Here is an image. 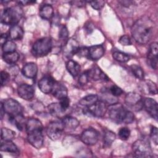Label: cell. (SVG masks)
I'll return each instance as SVG.
<instances>
[{
	"instance_id": "obj_1",
	"label": "cell",
	"mask_w": 158,
	"mask_h": 158,
	"mask_svg": "<svg viewBox=\"0 0 158 158\" xmlns=\"http://www.w3.org/2000/svg\"><path fill=\"white\" fill-rule=\"evenodd\" d=\"M154 23L146 17L138 19L131 27V34L135 41L146 44L152 39L154 31Z\"/></svg>"
},
{
	"instance_id": "obj_2",
	"label": "cell",
	"mask_w": 158,
	"mask_h": 158,
	"mask_svg": "<svg viewBox=\"0 0 158 158\" xmlns=\"http://www.w3.org/2000/svg\"><path fill=\"white\" fill-rule=\"evenodd\" d=\"M107 111H108V115L110 120L117 124H129L132 123L135 119L134 114L131 111L117 102L110 105Z\"/></svg>"
},
{
	"instance_id": "obj_3",
	"label": "cell",
	"mask_w": 158,
	"mask_h": 158,
	"mask_svg": "<svg viewBox=\"0 0 158 158\" xmlns=\"http://www.w3.org/2000/svg\"><path fill=\"white\" fill-rule=\"evenodd\" d=\"M23 15V10L20 6H15L5 9L1 17V22L6 25H17Z\"/></svg>"
},
{
	"instance_id": "obj_4",
	"label": "cell",
	"mask_w": 158,
	"mask_h": 158,
	"mask_svg": "<svg viewBox=\"0 0 158 158\" xmlns=\"http://www.w3.org/2000/svg\"><path fill=\"white\" fill-rule=\"evenodd\" d=\"M52 40L49 37H44L37 40L31 48L32 54L37 57H41L48 54L52 49Z\"/></svg>"
},
{
	"instance_id": "obj_5",
	"label": "cell",
	"mask_w": 158,
	"mask_h": 158,
	"mask_svg": "<svg viewBox=\"0 0 158 158\" xmlns=\"http://www.w3.org/2000/svg\"><path fill=\"white\" fill-rule=\"evenodd\" d=\"M134 156L137 157H152V151L149 141L144 138L138 139L132 145Z\"/></svg>"
},
{
	"instance_id": "obj_6",
	"label": "cell",
	"mask_w": 158,
	"mask_h": 158,
	"mask_svg": "<svg viewBox=\"0 0 158 158\" xmlns=\"http://www.w3.org/2000/svg\"><path fill=\"white\" fill-rule=\"evenodd\" d=\"M1 104L3 107L4 112L9 115V117H14L22 114V106L17 101L12 98L7 99Z\"/></svg>"
},
{
	"instance_id": "obj_7",
	"label": "cell",
	"mask_w": 158,
	"mask_h": 158,
	"mask_svg": "<svg viewBox=\"0 0 158 158\" xmlns=\"http://www.w3.org/2000/svg\"><path fill=\"white\" fill-rule=\"evenodd\" d=\"M125 104L134 111H139L143 108L142 96L135 92H129L125 97Z\"/></svg>"
},
{
	"instance_id": "obj_8",
	"label": "cell",
	"mask_w": 158,
	"mask_h": 158,
	"mask_svg": "<svg viewBox=\"0 0 158 158\" xmlns=\"http://www.w3.org/2000/svg\"><path fill=\"white\" fill-rule=\"evenodd\" d=\"M64 130V126L62 121H52L49 123L46 128L48 136L52 141L59 139Z\"/></svg>"
},
{
	"instance_id": "obj_9",
	"label": "cell",
	"mask_w": 158,
	"mask_h": 158,
	"mask_svg": "<svg viewBox=\"0 0 158 158\" xmlns=\"http://www.w3.org/2000/svg\"><path fill=\"white\" fill-rule=\"evenodd\" d=\"M99 136V132L96 130L88 128L83 131L80 135V139L84 144L88 146H93L97 143Z\"/></svg>"
},
{
	"instance_id": "obj_10",
	"label": "cell",
	"mask_w": 158,
	"mask_h": 158,
	"mask_svg": "<svg viewBox=\"0 0 158 158\" xmlns=\"http://www.w3.org/2000/svg\"><path fill=\"white\" fill-rule=\"evenodd\" d=\"M107 110L106 104L102 101H98L93 105L86 107L85 112L95 117H102Z\"/></svg>"
},
{
	"instance_id": "obj_11",
	"label": "cell",
	"mask_w": 158,
	"mask_h": 158,
	"mask_svg": "<svg viewBox=\"0 0 158 158\" xmlns=\"http://www.w3.org/2000/svg\"><path fill=\"white\" fill-rule=\"evenodd\" d=\"M27 133V140L28 143L36 149L41 148L44 143L43 130H36Z\"/></svg>"
},
{
	"instance_id": "obj_12",
	"label": "cell",
	"mask_w": 158,
	"mask_h": 158,
	"mask_svg": "<svg viewBox=\"0 0 158 158\" xmlns=\"http://www.w3.org/2000/svg\"><path fill=\"white\" fill-rule=\"evenodd\" d=\"M80 49L78 42L73 39L69 38L65 42L64 46V55L68 57H72L74 54H77Z\"/></svg>"
},
{
	"instance_id": "obj_13",
	"label": "cell",
	"mask_w": 158,
	"mask_h": 158,
	"mask_svg": "<svg viewBox=\"0 0 158 158\" xmlns=\"http://www.w3.org/2000/svg\"><path fill=\"white\" fill-rule=\"evenodd\" d=\"M55 83L56 81L52 77L46 75L38 81V87L43 93L49 94L52 92Z\"/></svg>"
},
{
	"instance_id": "obj_14",
	"label": "cell",
	"mask_w": 158,
	"mask_h": 158,
	"mask_svg": "<svg viewBox=\"0 0 158 158\" xmlns=\"http://www.w3.org/2000/svg\"><path fill=\"white\" fill-rule=\"evenodd\" d=\"M143 107L146 112L156 120H157L158 106L157 102L151 98L143 99Z\"/></svg>"
},
{
	"instance_id": "obj_15",
	"label": "cell",
	"mask_w": 158,
	"mask_h": 158,
	"mask_svg": "<svg viewBox=\"0 0 158 158\" xmlns=\"http://www.w3.org/2000/svg\"><path fill=\"white\" fill-rule=\"evenodd\" d=\"M157 43L156 42H153L149 46L148 53V63L149 66L154 70H157Z\"/></svg>"
},
{
	"instance_id": "obj_16",
	"label": "cell",
	"mask_w": 158,
	"mask_h": 158,
	"mask_svg": "<svg viewBox=\"0 0 158 158\" xmlns=\"http://www.w3.org/2000/svg\"><path fill=\"white\" fill-rule=\"evenodd\" d=\"M18 95L23 99L29 101L33 98L35 95V89L30 85L26 83L20 85L17 88Z\"/></svg>"
},
{
	"instance_id": "obj_17",
	"label": "cell",
	"mask_w": 158,
	"mask_h": 158,
	"mask_svg": "<svg viewBox=\"0 0 158 158\" xmlns=\"http://www.w3.org/2000/svg\"><path fill=\"white\" fill-rule=\"evenodd\" d=\"M104 48L102 44H98L88 48V57L93 60H98L104 54Z\"/></svg>"
},
{
	"instance_id": "obj_18",
	"label": "cell",
	"mask_w": 158,
	"mask_h": 158,
	"mask_svg": "<svg viewBox=\"0 0 158 158\" xmlns=\"http://www.w3.org/2000/svg\"><path fill=\"white\" fill-rule=\"evenodd\" d=\"M38 67L34 62L26 64L22 69V73L24 77L28 78H35L37 75Z\"/></svg>"
},
{
	"instance_id": "obj_19",
	"label": "cell",
	"mask_w": 158,
	"mask_h": 158,
	"mask_svg": "<svg viewBox=\"0 0 158 158\" xmlns=\"http://www.w3.org/2000/svg\"><path fill=\"white\" fill-rule=\"evenodd\" d=\"M88 75L89 78H91L92 80L94 81H98V80H104V81H108L109 78L101 70V69L97 66L93 67L91 69H90L88 71Z\"/></svg>"
},
{
	"instance_id": "obj_20",
	"label": "cell",
	"mask_w": 158,
	"mask_h": 158,
	"mask_svg": "<svg viewBox=\"0 0 158 158\" xmlns=\"http://www.w3.org/2000/svg\"><path fill=\"white\" fill-rule=\"evenodd\" d=\"M51 93L56 99L60 100L67 97V89L63 84L56 81Z\"/></svg>"
},
{
	"instance_id": "obj_21",
	"label": "cell",
	"mask_w": 158,
	"mask_h": 158,
	"mask_svg": "<svg viewBox=\"0 0 158 158\" xmlns=\"http://www.w3.org/2000/svg\"><path fill=\"white\" fill-rule=\"evenodd\" d=\"M61 121L64 126V129L65 128L69 130H75L80 125L79 121L76 118L69 115L63 117Z\"/></svg>"
},
{
	"instance_id": "obj_22",
	"label": "cell",
	"mask_w": 158,
	"mask_h": 158,
	"mask_svg": "<svg viewBox=\"0 0 158 158\" xmlns=\"http://www.w3.org/2000/svg\"><path fill=\"white\" fill-rule=\"evenodd\" d=\"M141 89L146 94L155 95L157 94V87L155 83L151 80H144L141 83Z\"/></svg>"
},
{
	"instance_id": "obj_23",
	"label": "cell",
	"mask_w": 158,
	"mask_h": 158,
	"mask_svg": "<svg viewBox=\"0 0 158 158\" xmlns=\"http://www.w3.org/2000/svg\"><path fill=\"white\" fill-rule=\"evenodd\" d=\"M25 130L27 133L36 130H43V126L40 120L35 118H28L25 123Z\"/></svg>"
},
{
	"instance_id": "obj_24",
	"label": "cell",
	"mask_w": 158,
	"mask_h": 158,
	"mask_svg": "<svg viewBox=\"0 0 158 158\" xmlns=\"http://www.w3.org/2000/svg\"><path fill=\"white\" fill-rule=\"evenodd\" d=\"M48 110L49 113L53 117L58 118L64 117V114L65 111L63 110L59 102H53L50 104L48 106Z\"/></svg>"
},
{
	"instance_id": "obj_25",
	"label": "cell",
	"mask_w": 158,
	"mask_h": 158,
	"mask_svg": "<svg viewBox=\"0 0 158 158\" xmlns=\"http://www.w3.org/2000/svg\"><path fill=\"white\" fill-rule=\"evenodd\" d=\"M39 14L43 19L49 20L54 16L53 7L50 4H44L40 7Z\"/></svg>"
},
{
	"instance_id": "obj_26",
	"label": "cell",
	"mask_w": 158,
	"mask_h": 158,
	"mask_svg": "<svg viewBox=\"0 0 158 158\" xmlns=\"http://www.w3.org/2000/svg\"><path fill=\"white\" fill-rule=\"evenodd\" d=\"M23 34V28L18 25L11 26L9 29V36L12 40H20L22 39Z\"/></svg>"
},
{
	"instance_id": "obj_27",
	"label": "cell",
	"mask_w": 158,
	"mask_h": 158,
	"mask_svg": "<svg viewBox=\"0 0 158 158\" xmlns=\"http://www.w3.org/2000/svg\"><path fill=\"white\" fill-rule=\"evenodd\" d=\"M66 69L72 77H75L79 74L81 67L79 64L76 61L69 60L66 63Z\"/></svg>"
},
{
	"instance_id": "obj_28",
	"label": "cell",
	"mask_w": 158,
	"mask_h": 158,
	"mask_svg": "<svg viewBox=\"0 0 158 158\" xmlns=\"http://www.w3.org/2000/svg\"><path fill=\"white\" fill-rule=\"evenodd\" d=\"M0 149L1 151L13 154L19 152L18 148L13 142H12V141H3L1 144Z\"/></svg>"
},
{
	"instance_id": "obj_29",
	"label": "cell",
	"mask_w": 158,
	"mask_h": 158,
	"mask_svg": "<svg viewBox=\"0 0 158 158\" xmlns=\"http://www.w3.org/2000/svg\"><path fill=\"white\" fill-rule=\"evenodd\" d=\"M99 101V97L96 94H89L87 95L83 98H81L78 103L80 105L84 106V107H89L94 104H95L96 102Z\"/></svg>"
},
{
	"instance_id": "obj_30",
	"label": "cell",
	"mask_w": 158,
	"mask_h": 158,
	"mask_svg": "<svg viewBox=\"0 0 158 158\" xmlns=\"http://www.w3.org/2000/svg\"><path fill=\"white\" fill-rule=\"evenodd\" d=\"M3 60L9 64H15L19 59V54L17 52L14 51L2 54Z\"/></svg>"
},
{
	"instance_id": "obj_31",
	"label": "cell",
	"mask_w": 158,
	"mask_h": 158,
	"mask_svg": "<svg viewBox=\"0 0 158 158\" xmlns=\"http://www.w3.org/2000/svg\"><path fill=\"white\" fill-rule=\"evenodd\" d=\"M115 138L116 135L113 131L109 130H106L104 131L103 136V142L106 146H110L115 141Z\"/></svg>"
},
{
	"instance_id": "obj_32",
	"label": "cell",
	"mask_w": 158,
	"mask_h": 158,
	"mask_svg": "<svg viewBox=\"0 0 158 158\" xmlns=\"http://www.w3.org/2000/svg\"><path fill=\"white\" fill-rule=\"evenodd\" d=\"M1 136L2 141H12L15 137V132L7 128H2Z\"/></svg>"
},
{
	"instance_id": "obj_33",
	"label": "cell",
	"mask_w": 158,
	"mask_h": 158,
	"mask_svg": "<svg viewBox=\"0 0 158 158\" xmlns=\"http://www.w3.org/2000/svg\"><path fill=\"white\" fill-rule=\"evenodd\" d=\"M113 58L120 62H127L130 60V56L123 52L116 51L112 53Z\"/></svg>"
},
{
	"instance_id": "obj_34",
	"label": "cell",
	"mask_w": 158,
	"mask_h": 158,
	"mask_svg": "<svg viewBox=\"0 0 158 158\" xmlns=\"http://www.w3.org/2000/svg\"><path fill=\"white\" fill-rule=\"evenodd\" d=\"M130 69H131L133 74L134 75V76L136 78L139 79V80L144 79V73L141 67H139L138 65L133 64L130 66Z\"/></svg>"
},
{
	"instance_id": "obj_35",
	"label": "cell",
	"mask_w": 158,
	"mask_h": 158,
	"mask_svg": "<svg viewBox=\"0 0 158 158\" xmlns=\"http://www.w3.org/2000/svg\"><path fill=\"white\" fill-rule=\"evenodd\" d=\"M16 44L14 42L11 40H7L2 46V50L3 53L10 52L15 51L16 49Z\"/></svg>"
},
{
	"instance_id": "obj_36",
	"label": "cell",
	"mask_w": 158,
	"mask_h": 158,
	"mask_svg": "<svg viewBox=\"0 0 158 158\" xmlns=\"http://www.w3.org/2000/svg\"><path fill=\"white\" fill-rule=\"evenodd\" d=\"M130 136V130L127 127H122L118 131V136L122 140H127Z\"/></svg>"
},
{
	"instance_id": "obj_37",
	"label": "cell",
	"mask_w": 158,
	"mask_h": 158,
	"mask_svg": "<svg viewBox=\"0 0 158 158\" xmlns=\"http://www.w3.org/2000/svg\"><path fill=\"white\" fill-rule=\"evenodd\" d=\"M109 91L110 94L114 96V97H117L118 96H120L122 94H123V91L117 85H112L110 88H109Z\"/></svg>"
},
{
	"instance_id": "obj_38",
	"label": "cell",
	"mask_w": 158,
	"mask_h": 158,
	"mask_svg": "<svg viewBox=\"0 0 158 158\" xmlns=\"http://www.w3.org/2000/svg\"><path fill=\"white\" fill-rule=\"evenodd\" d=\"M68 36H69V31L67 30V27L65 25L62 26L59 31V38L61 40H65L67 39Z\"/></svg>"
},
{
	"instance_id": "obj_39",
	"label": "cell",
	"mask_w": 158,
	"mask_h": 158,
	"mask_svg": "<svg viewBox=\"0 0 158 158\" xmlns=\"http://www.w3.org/2000/svg\"><path fill=\"white\" fill-rule=\"evenodd\" d=\"M150 136L152 139L153 142L155 143V144L157 145L158 143V131L157 127L154 126H152L151 127L150 131Z\"/></svg>"
},
{
	"instance_id": "obj_40",
	"label": "cell",
	"mask_w": 158,
	"mask_h": 158,
	"mask_svg": "<svg viewBox=\"0 0 158 158\" xmlns=\"http://www.w3.org/2000/svg\"><path fill=\"white\" fill-rule=\"evenodd\" d=\"M91 6L95 10H100L104 6L105 2L104 1H92L88 2Z\"/></svg>"
},
{
	"instance_id": "obj_41",
	"label": "cell",
	"mask_w": 158,
	"mask_h": 158,
	"mask_svg": "<svg viewBox=\"0 0 158 158\" xmlns=\"http://www.w3.org/2000/svg\"><path fill=\"white\" fill-rule=\"evenodd\" d=\"M89 78V75H88V71L85 72L80 75V77L78 78V83L81 85H86L88 82Z\"/></svg>"
},
{
	"instance_id": "obj_42",
	"label": "cell",
	"mask_w": 158,
	"mask_h": 158,
	"mask_svg": "<svg viewBox=\"0 0 158 158\" xmlns=\"http://www.w3.org/2000/svg\"><path fill=\"white\" fill-rule=\"evenodd\" d=\"M10 78V75L9 73H7L6 71H1V86H4L7 81H9Z\"/></svg>"
},
{
	"instance_id": "obj_43",
	"label": "cell",
	"mask_w": 158,
	"mask_h": 158,
	"mask_svg": "<svg viewBox=\"0 0 158 158\" xmlns=\"http://www.w3.org/2000/svg\"><path fill=\"white\" fill-rule=\"evenodd\" d=\"M118 42L123 46H128L131 44V41L130 37L128 35H123L122 36L119 40Z\"/></svg>"
},
{
	"instance_id": "obj_44",
	"label": "cell",
	"mask_w": 158,
	"mask_h": 158,
	"mask_svg": "<svg viewBox=\"0 0 158 158\" xmlns=\"http://www.w3.org/2000/svg\"><path fill=\"white\" fill-rule=\"evenodd\" d=\"M60 106L62 107V108L63 109V110L64 111H65L70 106V99H69L68 97H65L64 98L62 99H61L60 100V102H59Z\"/></svg>"
},
{
	"instance_id": "obj_45",
	"label": "cell",
	"mask_w": 158,
	"mask_h": 158,
	"mask_svg": "<svg viewBox=\"0 0 158 158\" xmlns=\"http://www.w3.org/2000/svg\"><path fill=\"white\" fill-rule=\"evenodd\" d=\"M7 35L6 33H3V34H1V36H0V43L1 44L2 46L8 40H7Z\"/></svg>"
},
{
	"instance_id": "obj_46",
	"label": "cell",
	"mask_w": 158,
	"mask_h": 158,
	"mask_svg": "<svg viewBox=\"0 0 158 158\" xmlns=\"http://www.w3.org/2000/svg\"><path fill=\"white\" fill-rule=\"evenodd\" d=\"M118 2L124 7H129L133 4V1H119Z\"/></svg>"
},
{
	"instance_id": "obj_47",
	"label": "cell",
	"mask_w": 158,
	"mask_h": 158,
	"mask_svg": "<svg viewBox=\"0 0 158 158\" xmlns=\"http://www.w3.org/2000/svg\"><path fill=\"white\" fill-rule=\"evenodd\" d=\"M35 2V1H18V3L19 4H21L22 6H26V5H28L32 3Z\"/></svg>"
}]
</instances>
